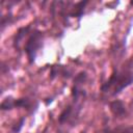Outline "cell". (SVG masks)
I'll return each mask as SVG.
<instances>
[{"mask_svg": "<svg viewBox=\"0 0 133 133\" xmlns=\"http://www.w3.org/2000/svg\"><path fill=\"white\" fill-rule=\"evenodd\" d=\"M133 83V58L127 60L121 68H114L109 79L105 81L100 89L110 96H116Z\"/></svg>", "mask_w": 133, "mask_h": 133, "instance_id": "1", "label": "cell"}, {"mask_svg": "<svg viewBox=\"0 0 133 133\" xmlns=\"http://www.w3.org/2000/svg\"><path fill=\"white\" fill-rule=\"evenodd\" d=\"M43 41H44V33L38 29H33L30 35L28 36L24 46V51L26 53L28 62L30 64H32L35 61L37 52L43 47Z\"/></svg>", "mask_w": 133, "mask_h": 133, "instance_id": "2", "label": "cell"}, {"mask_svg": "<svg viewBox=\"0 0 133 133\" xmlns=\"http://www.w3.org/2000/svg\"><path fill=\"white\" fill-rule=\"evenodd\" d=\"M80 110H81V104H78V101H74L73 104L65 106V108L61 111V113L58 116V122L60 124H65L66 122L75 119V117L78 116Z\"/></svg>", "mask_w": 133, "mask_h": 133, "instance_id": "3", "label": "cell"}, {"mask_svg": "<svg viewBox=\"0 0 133 133\" xmlns=\"http://www.w3.org/2000/svg\"><path fill=\"white\" fill-rule=\"evenodd\" d=\"M109 109L111 113L117 117V118H123L127 115V108L125 106V103L122 100H113L109 103Z\"/></svg>", "mask_w": 133, "mask_h": 133, "instance_id": "4", "label": "cell"}, {"mask_svg": "<svg viewBox=\"0 0 133 133\" xmlns=\"http://www.w3.org/2000/svg\"><path fill=\"white\" fill-rule=\"evenodd\" d=\"M30 30H31V25H27V26H24V27H20L17 32H16V35L14 37V42H12V46L16 50H19L20 49V45L21 43L23 42V39L27 36V35H30Z\"/></svg>", "mask_w": 133, "mask_h": 133, "instance_id": "5", "label": "cell"}, {"mask_svg": "<svg viewBox=\"0 0 133 133\" xmlns=\"http://www.w3.org/2000/svg\"><path fill=\"white\" fill-rule=\"evenodd\" d=\"M58 75H61L63 78H71V72H69L64 65L53 64L51 66V71H50V79L53 80Z\"/></svg>", "mask_w": 133, "mask_h": 133, "instance_id": "6", "label": "cell"}, {"mask_svg": "<svg viewBox=\"0 0 133 133\" xmlns=\"http://www.w3.org/2000/svg\"><path fill=\"white\" fill-rule=\"evenodd\" d=\"M87 3H88V1H79V2L75 3V4L72 6L71 11L69 12V16H68V17L77 18L78 20H80L81 17L83 16L84 8H85V6H86Z\"/></svg>", "mask_w": 133, "mask_h": 133, "instance_id": "7", "label": "cell"}, {"mask_svg": "<svg viewBox=\"0 0 133 133\" xmlns=\"http://www.w3.org/2000/svg\"><path fill=\"white\" fill-rule=\"evenodd\" d=\"M32 107H33V103L29 98L15 99V108H24L28 111H31L30 109H32Z\"/></svg>", "mask_w": 133, "mask_h": 133, "instance_id": "8", "label": "cell"}, {"mask_svg": "<svg viewBox=\"0 0 133 133\" xmlns=\"http://www.w3.org/2000/svg\"><path fill=\"white\" fill-rule=\"evenodd\" d=\"M15 108V98L11 97V96H8L6 97L2 102H1V105H0V109L2 111H7V110H11Z\"/></svg>", "mask_w": 133, "mask_h": 133, "instance_id": "9", "label": "cell"}, {"mask_svg": "<svg viewBox=\"0 0 133 133\" xmlns=\"http://www.w3.org/2000/svg\"><path fill=\"white\" fill-rule=\"evenodd\" d=\"M87 80V73L84 71L79 72L74 78V85H82Z\"/></svg>", "mask_w": 133, "mask_h": 133, "instance_id": "10", "label": "cell"}, {"mask_svg": "<svg viewBox=\"0 0 133 133\" xmlns=\"http://www.w3.org/2000/svg\"><path fill=\"white\" fill-rule=\"evenodd\" d=\"M25 121H26V117H25V116H21V117L19 118V121H18L15 125H12V127H11V132H12V133H19V132L22 130V128H23V126H24V124H25Z\"/></svg>", "mask_w": 133, "mask_h": 133, "instance_id": "11", "label": "cell"}, {"mask_svg": "<svg viewBox=\"0 0 133 133\" xmlns=\"http://www.w3.org/2000/svg\"><path fill=\"white\" fill-rule=\"evenodd\" d=\"M97 133H116V131H115V130H112V129H110V128H108V127H105V128H103L102 130L98 131Z\"/></svg>", "mask_w": 133, "mask_h": 133, "instance_id": "12", "label": "cell"}, {"mask_svg": "<svg viewBox=\"0 0 133 133\" xmlns=\"http://www.w3.org/2000/svg\"><path fill=\"white\" fill-rule=\"evenodd\" d=\"M119 133H133V126L126 127V128H125V129H123Z\"/></svg>", "mask_w": 133, "mask_h": 133, "instance_id": "13", "label": "cell"}, {"mask_svg": "<svg viewBox=\"0 0 133 133\" xmlns=\"http://www.w3.org/2000/svg\"><path fill=\"white\" fill-rule=\"evenodd\" d=\"M130 4H131V5H133V1H131V2H130Z\"/></svg>", "mask_w": 133, "mask_h": 133, "instance_id": "14", "label": "cell"}]
</instances>
